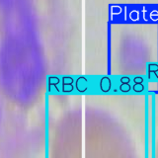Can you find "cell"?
<instances>
[{
  "mask_svg": "<svg viewBox=\"0 0 158 158\" xmlns=\"http://www.w3.org/2000/svg\"><path fill=\"white\" fill-rule=\"evenodd\" d=\"M133 90L135 92H141L143 90V79L141 77L135 78V86H133Z\"/></svg>",
  "mask_w": 158,
  "mask_h": 158,
  "instance_id": "6da1fadb",
  "label": "cell"
}]
</instances>
